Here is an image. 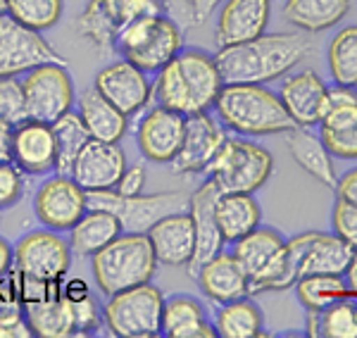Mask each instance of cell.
<instances>
[{"label": "cell", "instance_id": "cell-6", "mask_svg": "<svg viewBox=\"0 0 357 338\" xmlns=\"http://www.w3.org/2000/svg\"><path fill=\"white\" fill-rule=\"evenodd\" d=\"M165 298L155 286L138 284L107 295L102 322L107 331L119 338H153L162 334Z\"/></svg>", "mask_w": 357, "mask_h": 338}, {"label": "cell", "instance_id": "cell-45", "mask_svg": "<svg viewBox=\"0 0 357 338\" xmlns=\"http://www.w3.org/2000/svg\"><path fill=\"white\" fill-rule=\"evenodd\" d=\"M331 224L338 238H343L353 250H357V205L348 200H336L331 215Z\"/></svg>", "mask_w": 357, "mask_h": 338}, {"label": "cell", "instance_id": "cell-10", "mask_svg": "<svg viewBox=\"0 0 357 338\" xmlns=\"http://www.w3.org/2000/svg\"><path fill=\"white\" fill-rule=\"evenodd\" d=\"M33 210L41 224L55 231H69L89 210V200H86V191L72 176L57 174L38 188Z\"/></svg>", "mask_w": 357, "mask_h": 338}, {"label": "cell", "instance_id": "cell-41", "mask_svg": "<svg viewBox=\"0 0 357 338\" xmlns=\"http://www.w3.org/2000/svg\"><path fill=\"white\" fill-rule=\"evenodd\" d=\"M98 3L119 29L134 20H141V17L167 15L165 0H98Z\"/></svg>", "mask_w": 357, "mask_h": 338}, {"label": "cell", "instance_id": "cell-5", "mask_svg": "<svg viewBox=\"0 0 357 338\" xmlns=\"http://www.w3.org/2000/svg\"><path fill=\"white\" fill-rule=\"evenodd\" d=\"M274 158L267 148L243 139H224L207 174L222 193H255L272 176Z\"/></svg>", "mask_w": 357, "mask_h": 338}, {"label": "cell", "instance_id": "cell-27", "mask_svg": "<svg viewBox=\"0 0 357 338\" xmlns=\"http://www.w3.org/2000/svg\"><path fill=\"white\" fill-rule=\"evenodd\" d=\"M79 114H82L91 139L119 143L126 134V114L119 112L110 100H105L96 89H86L79 98Z\"/></svg>", "mask_w": 357, "mask_h": 338}, {"label": "cell", "instance_id": "cell-3", "mask_svg": "<svg viewBox=\"0 0 357 338\" xmlns=\"http://www.w3.org/2000/svg\"><path fill=\"white\" fill-rule=\"evenodd\" d=\"M215 110L224 127L248 136L289 134L298 127L279 95L262 84H224Z\"/></svg>", "mask_w": 357, "mask_h": 338}, {"label": "cell", "instance_id": "cell-46", "mask_svg": "<svg viewBox=\"0 0 357 338\" xmlns=\"http://www.w3.org/2000/svg\"><path fill=\"white\" fill-rule=\"evenodd\" d=\"M69 305H72L74 336H86L98 331V326H100V312H98V302L93 295H86L82 300H69Z\"/></svg>", "mask_w": 357, "mask_h": 338}, {"label": "cell", "instance_id": "cell-7", "mask_svg": "<svg viewBox=\"0 0 357 338\" xmlns=\"http://www.w3.org/2000/svg\"><path fill=\"white\" fill-rule=\"evenodd\" d=\"M86 200H89V208L112 212L126 233H148V229L158 224L162 217L183 212L191 205V196L181 191L122 196L114 188H107V191H86Z\"/></svg>", "mask_w": 357, "mask_h": 338}, {"label": "cell", "instance_id": "cell-57", "mask_svg": "<svg viewBox=\"0 0 357 338\" xmlns=\"http://www.w3.org/2000/svg\"><path fill=\"white\" fill-rule=\"evenodd\" d=\"M355 312H357V302H355Z\"/></svg>", "mask_w": 357, "mask_h": 338}, {"label": "cell", "instance_id": "cell-11", "mask_svg": "<svg viewBox=\"0 0 357 338\" xmlns=\"http://www.w3.org/2000/svg\"><path fill=\"white\" fill-rule=\"evenodd\" d=\"M93 89L126 117L143 110L153 98V84L148 74L129 60H117L102 67L96 74Z\"/></svg>", "mask_w": 357, "mask_h": 338}, {"label": "cell", "instance_id": "cell-8", "mask_svg": "<svg viewBox=\"0 0 357 338\" xmlns=\"http://www.w3.org/2000/svg\"><path fill=\"white\" fill-rule=\"evenodd\" d=\"M26 102V119L53 124L57 117L72 110L74 89L67 65L60 62H45L26 72L22 79Z\"/></svg>", "mask_w": 357, "mask_h": 338}, {"label": "cell", "instance_id": "cell-9", "mask_svg": "<svg viewBox=\"0 0 357 338\" xmlns=\"http://www.w3.org/2000/svg\"><path fill=\"white\" fill-rule=\"evenodd\" d=\"M45 62L67 65L65 57L41 33L22 26L10 15H0V79L26 74Z\"/></svg>", "mask_w": 357, "mask_h": 338}, {"label": "cell", "instance_id": "cell-33", "mask_svg": "<svg viewBox=\"0 0 357 338\" xmlns=\"http://www.w3.org/2000/svg\"><path fill=\"white\" fill-rule=\"evenodd\" d=\"M53 134H55V146H57V174H72L74 160L82 153V148L91 141V134L86 129L84 119L79 112H65L62 117H57L53 124Z\"/></svg>", "mask_w": 357, "mask_h": 338}, {"label": "cell", "instance_id": "cell-29", "mask_svg": "<svg viewBox=\"0 0 357 338\" xmlns=\"http://www.w3.org/2000/svg\"><path fill=\"white\" fill-rule=\"evenodd\" d=\"M284 243L286 240L281 238V233L269 226H255L243 238L234 240V257L248 274V282L255 279L274 260V255L279 253Z\"/></svg>", "mask_w": 357, "mask_h": 338}, {"label": "cell", "instance_id": "cell-31", "mask_svg": "<svg viewBox=\"0 0 357 338\" xmlns=\"http://www.w3.org/2000/svg\"><path fill=\"white\" fill-rule=\"evenodd\" d=\"M262 312L248 295L224 302L215 317V331L222 338H255L262 336Z\"/></svg>", "mask_w": 357, "mask_h": 338}, {"label": "cell", "instance_id": "cell-18", "mask_svg": "<svg viewBox=\"0 0 357 338\" xmlns=\"http://www.w3.org/2000/svg\"><path fill=\"white\" fill-rule=\"evenodd\" d=\"M186 117L169 107H153L138 124V146L153 162H172L183 139Z\"/></svg>", "mask_w": 357, "mask_h": 338}, {"label": "cell", "instance_id": "cell-44", "mask_svg": "<svg viewBox=\"0 0 357 338\" xmlns=\"http://www.w3.org/2000/svg\"><path fill=\"white\" fill-rule=\"evenodd\" d=\"M319 139L333 158L357 160V124L343 129H319Z\"/></svg>", "mask_w": 357, "mask_h": 338}, {"label": "cell", "instance_id": "cell-35", "mask_svg": "<svg viewBox=\"0 0 357 338\" xmlns=\"http://www.w3.org/2000/svg\"><path fill=\"white\" fill-rule=\"evenodd\" d=\"M329 72L341 86H357V24L343 26L329 43Z\"/></svg>", "mask_w": 357, "mask_h": 338}, {"label": "cell", "instance_id": "cell-47", "mask_svg": "<svg viewBox=\"0 0 357 338\" xmlns=\"http://www.w3.org/2000/svg\"><path fill=\"white\" fill-rule=\"evenodd\" d=\"M24 191V171L10 160L0 162V208H10L22 198Z\"/></svg>", "mask_w": 357, "mask_h": 338}, {"label": "cell", "instance_id": "cell-52", "mask_svg": "<svg viewBox=\"0 0 357 338\" xmlns=\"http://www.w3.org/2000/svg\"><path fill=\"white\" fill-rule=\"evenodd\" d=\"M13 124L0 119V162L13 160Z\"/></svg>", "mask_w": 357, "mask_h": 338}, {"label": "cell", "instance_id": "cell-56", "mask_svg": "<svg viewBox=\"0 0 357 338\" xmlns=\"http://www.w3.org/2000/svg\"><path fill=\"white\" fill-rule=\"evenodd\" d=\"M8 13V0H0V15Z\"/></svg>", "mask_w": 357, "mask_h": 338}, {"label": "cell", "instance_id": "cell-54", "mask_svg": "<svg viewBox=\"0 0 357 338\" xmlns=\"http://www.w3.org/2000/svg\"><path fill=\"white\" fill-rule=\"evenodd\" d=\"M345 286H348V293H357V250H353L348 267H345Z\"/></svg>", "mask_w": 357, "mask_h": 338}, {"label": "cell", "instance_id": "cell-21", "mask_svg": "<svg viewBox=\"0 0 357 338\" xmlns=\"http://www.w3.org/2000/svg\"><path fill=\"white\" fill-rule=\"evenodd\" d=\"M317 231H305L301 236L286 240L281 250L274 255V260L257 274L255 279L248 282V295L262 293V291H286L301 279V267L307 253L310 243H312Z\"/></svg>", "mask_w": 357, "mask_h": 338}, {"label": "cell", "instance_id": "cell-30", "mask_svg": "<svg viewBox=\"0 0 357 338\" xmlns=\"http://www.w3.org/2000/svg\"><path fill=\"white\" fill-rule=\"evenodd\" d=\"M353 248L338 238L336 233H321L317 231L312 243H310L307 253H305L301 277L307 274H331V277H343L345 267H348Z\"/></svg>", "mask_w": 357, "mask_h": 338}, {"label": "cell", "instance_id": "cell-25", "mask_svg": "<svg viewBox=\"0 0 357 338\" xmlns=\"http://www.w3.org/2000/svg\"><path fill=\"white\" fill-rule=\"evenodd\" d=\"M215 215L224 243H234L260 226V205L252 193H220Z\"/></svg>", "mask_w": 357, "mask_h": 338}, {"label": "cell", "instance_id": "cell-53", "mask_svg": "<svg viewBox=\"0 0 357 338\" xmlns=\"http://www.w3.org/2000/svg\"><path fill=\"white\" fill-rule=\"evenodd\" d=\"M31 336H33V331H31V326L26 324V319L0 324V338H31Z\"/></svg>", "mask_w": 357, "mask_h": 338}, {"label": "cell", "instance_id": "cell-2", "mask_svg": "<svg viewBox=\"0 0 357 338\" xmlns=\"http://www.w3.org/2000/svg\"><path fill=\"white\" fill-rule=\"evenodd\" d=\"M155 74L158 77L153 82V98L158 105L181 112L183 117L215 107L224 86L215 55L198 48L178 50V55Z\"/></svg>", "mask_w": 357, "mask_h": 338}, {"label": "cell", "instance_id": "cell-28", "mask_svg": "<svg viewBox=\"0 0 357 338\" xmlns=\"http://www.w3.org/2000/svg\"><path fill=\"white\" fill-rule=\"evenodd\" d=\"M350 0H286L284 17L307 33H319L343 22Z\"/></svg>", "mask_w": 357, "mask_h": 338}, {"label": "cell", "instance_id": "cell-1", "mask_svg": "<svg viewBox=\"0 0 357 338\" xmlns=\"http://www.w3.org/2000/svg\"><path fill=\"white\" fill-rule=\"evenodd\" d=\"M314 53L305 33H262L250 41L227 45L215 55L224 84H269L286 77Z\"/></svg>", "mask_w": 357, "mask_h": 338}, {"label": "cell", "instance_id": "cell-48", "mask_svg": "<svg viewBox=\"0 0 357 338\" xmlns=\"http://www.w3.org/2000/svg\"><path fill=\"white\" fill-rule=\"evenodd\" d=\"M143 186H146V169L141 164H134V167H126L122 171L114 191L122 196H136V193H143Z\"/></svg>", "mask_w": 357, "mask_h": 338}, {"label": "cell", "instance_id": "cell-20", "mask_svg": "<svg viewBox=\"0 0 357 338\" xmlns=\"http://www.w3.org/2000/svg\"><path fill=\"white\" fill-rule=\"evenodd\" d=\"M279 100L284 102L286 112L298 127H314L321 119L326 98V86L319 79V74L312 70L298 72L286 79L279 89Z\"/></svg>", "mask_w": 357, "mask_h": 338}, {"label": "cell", "instance_id": "cell-16", "mask_svg": "<svg viewBox=\"0 0 357 338\" xmlns=\"http://www.w3.org/2000/svg\"><path fill=\"white\" fill-rule=\"evenodd\" d=\"M220 193L222 191L217 188V183L212 179H207L198 191L191 193L188 212H191L193 226H195V253L191 257V262H188V272H191L193 277L207 260L220 255L224 248V238H222L220 224H217V215H215Z\"/></svg>", "mask_w": 357, "mask_h": 338}, {"label": "cell", "instance_id": "cell-24", "mask_svg": "<svg viewBox=\"0 0 357 338\" xmlns=\"http://www.w3.org/2000/svg\"><path fill=\"white\" fill-rule=\"evenodd\" d=\"M289 151L291 158L298 162V167L307 171L312 179L329 188H336L338 174L333 167V155L326 151L324 141L312 134L307 127H296L289 131Z\"/></svg>", "mask_w": 357, "mask_h": 338}, {"label": "cell", "instance_id": "cell-12", "mask_svg": "<svg viewBox=\"0 0 357 338\" xmlns=\"http://www.w3.org/2000/svg\"><path fill=\"white\" fill-rule=\"evenodd\" d=\"M15 267L38 279H62L69 272V243L53 231H31L13 248Z\"/></svg>", "mask_w": 357, "mask_h": 338}, {"label": "cell", "instance_id": "cell-36", "mask_svg": "<svg viewBox=\"0 0 357 338\" xmlns=\"http://www.w3.org/2000/svg\"><path fill=\"white\" fill-rule=\"evenodd\" d=\"M77 29L84 38H89L93 43L96 50L100 53H110L114 50V41H117L119 26L110 20V15L102 10V5L98 0H89L84 8V13L79 15Z\"/></svg>", "mask_w": 357, "mask_h": 338}, {"label": "cell", "instance_id": "cell-49", "mask_svg": "<svg viewBox=\"0 0 357 338\" xmlns=\"http://www.w3.org/2000/svg\"><path fill=\"white\" fill-rule=\"evenodd\" d=\"M333 191H336V196L341 200H348V203L357 205V169H350L343 176H338Z\"/></svg>", "mask_w": 357, "mask_h": 338}, {"label": "cell", "instance_id": "cell-32", "mask_svg": "<svg viewBox=\"0 0 357 338\" xmlns=\"http://www.w3.org/2000/svg\"><path fill=\"white\" fill-rule=\"evenodd\" d=\"M24 319L31 326L33 336L41 338H67L74 336L72 305L65 298H53L45 302H33L24 307Z\"/></svg>", "mask_w": 357, "mask_h": 338}, {"label": "cell", "instance_id": "cell-13", "mask_svg": "<svg viewBox=\"0 0 357 338\" xmlns=\"http://www.w3.org/2000/svg\"><path fill=\"white\" fill-rule=\"evenodd\" d=\"M224 139H227L224 129L217 127V122L207 112L188 114L181 146H178V153L172 160L174 174H200V171H207Z\"/></svg>", "mask_w": 357, "mask_h": 338}, {"label": "cell", "instance_id": "cell-38", "mask_svg": "<svg viewBox=\"0 0 357 338\" xmlns=\"http://www.w3.org/2000/svg\"><path fill=\"white\" fill-rule=\"evenodd\" d=\"M357 124V91L355 86L336 84L326 89L324 110H321L319 129H343Z\"/></svg>", "mask_w": 357, "mask_h": 338}, {"label": "cell", "instance_id": "cell-19", "mask_svg": "<svg viewBox=\"0 0 357 338\" xmlns=\"http://www.w3.org/2000/svg\"><path fill=\"white\" fill-rule=\"evenodd\" d=\"M158 262L167 267H188L195 253V226L188 210L167 215L148 229Z\"/></svg>", "mask_w": 357, "mask_h": 338}, {"label": "cell", "instance_id": "cell-39", "mask_svg": "<svg viewBox=\"0 0 357 338\" xmlns=\"http://www.w3.org/2000/svg\"><path fill=\"white\" fill-rule=\"evenodd\" d=\"M205 319V307L193 295H172L162 305V334L176 338V334L186 326Z\"/></svg>", "mask_w": 357, "mask_h": 338}, {"label": "cell", "instance_id": "cell-15", "mask_svg": "<svg viewBox=\"0 0 357 338\" xmlns=\"http://www.w3.org/2000/svg\"><path fill=\"white\" fill-rule=\"evenodd\" d=\"M272 0H224L215 26L217 48H227L267 33Z\"/></svg>", "mask_w": 357, "mask_h": 338}, {"label": "cell", "instance_id": "cell-50", "mask_svg": "<svg viewBox=\"0 0 357 338\" xmlns=\"http://www.w3.org/2000/svg\"><path fill=\"white\" fill-rule=\"evenodd\" d=\"M186 3H188V10H191L193 24H205L224 0H186Z\"/></svg>", "mask_w": 357, "mask_h": 338}, {"label": "cell", "instance_id": "cell-51", "mask_svg": "<svg viewBox=\"0 0 357 338\" xmlns=\"http://www.w3.org/2000/svg\"><path fill=\"white\" fill-rule=\"evenodd\" d=\"M60 295L67 298V300H82V298L91 295V289L84 279H67L62 277L60 282Z\"/></svg>", "mask_w": 357, "mask_h": 338}, {"label": "cell", "instance_id": "cell-55", "mask_svg": "<svg viewBox=\"0 0 357 338\" xmlns=\"http://www.w3.org/2000/svg\"><path fill=\"white\" fill-rule=\"evenodd\" d=\"M15 265V257H13V248L5 238H0V274L10 272Z\"/></svg>", "mask_w": 357, "mask_h": 338}, {"label": "cell", "instance_id": "cell-40", "mask_svg": "<svg viewBox=\"0 0 357 338\" xmlns=\"http://www.w3.org/2000/svg\"><path fill=\"white\" fill-rule=\"evenodd\" d=\"M319 338H357L355 302L336 300L319 312Z\"/></svg>", "mask_w": 357, "mask_h": 338}, {"label": "cell", "instance_id": "cell-26", "mask_svg": "<svg viewBox=\"0 0 357 338\" xmlns=\"http://www.w3.org/2000/svg\"><path fill=\"white\" fill-rule=\"evenodd\" d=\"M119 233H122V224L112 212L89 208L82 220L69 229V248L79 255H96Z\"/></svg>", "mask_w": 357, "mask_h": 338}, {"label": "cell", "instance_id": "cell-22", "mask_svg": "<svg viewBox=\"0 0 357 338\" xmlns=\"http://www.w3.org/2000/svg\"><path fill=\"white\" fill-rule=\"evenodd\" d=\"M195 279H198L203 293L220 305L248 295V274L238 265L234 253H220L207 260L195 272Z\"/></svg>", "mask_w": 357, "mask_h": 338}, {"label": "cell", "instance_id": "cell-17", "mask_svg": "<svg viewBox=\"0 0 357 338\" xmlns=\"http://www.w3.org/2000/svg\"><path fill=\"white\" fill-rule=\"evenodd\" d=\"M13 162L24 174H48L57 164L53 127L36 119H24L13 129Z\"/></svg>", "mask_w": 357, "mask_h": 338}, {"label": "cell", "instance_id": "cell-4", "mask_svg": "<svg viewBox=\"0 0 357 338\" xmlns=\"http://www.w3.org/2000/svg\"><path fill=\"white\" fill-rule=\"evenodd\" d=\"M93 277L105 295L148 284L158 272V257L148 233H119L112 243L93 255Z\"/></svg>", "mask_w": 357, "mask_h": 338}, {"label": "cell", "instance_id": "cell-43", "mask_svg": "<svg viewBox=\"0 0 357 338\" xmlns=\"http://www.w3.org/2000/svg\"><path fill=\"white\" fill-rule=\"evenodd\" d=\"M24 319V302L17 284V269L0 274V324Z\"/></svg>", "mask_w": 357, "mask_h": 338}, {"label": "cell", "instance_id": "cell-42", "mask_svg": "<svg viewBox=\"0 0 357 338\" xmlns=\"http://www.w3.org/2000/svg\"><path fill=\"white\" fill-rule=\"evenodd\" d=\"M0 119L17 127L26 119V102H24V89L22 82L15 77L0 79Z\"/></svg>", "mask_w": 357, "mask_h": 338}, {"label": "cell", "instance_id": "cell-23", "mask_svg": "<svg viewBox=\"0 0 357 338\" xmlns=\"http://www.w3.org/2000/svg\"><path fill=\"white\" fill-rule=\"evenodd\" d=\"M181 45H183V36H181V29L176 26V22H172L167 15H160L155 20L146 41L138 45L136 50H131L129 55H124V60L134 62L138 70L151 74L162 70L172 57H176Z\"/></svg>", "mask_w": 357, "mask_h": 338}, {"label": "cell", "instance_id": "cell-34", "mask_svg": "<svg viewBox=\"0 0 357 338\" xmlns=\"http://www.w3.org/2000/svg\"><path fill=\"white\" fill-rule=\"evenodd\" d=\"M296 293L307 312H321L336 300H343L348 295V286H345L343 277L307 274V277H301L296 282Z\"/></svg>", "mask_w": 357, "mask_h": 338}, {"label": "cell", "instance_id": "cell-14", "mask_svg": "<svg viewBox=\"0 0 357 338\" xmlns=\"http://www.w3.org/2000/svg\"><path fill=\"white\" fill-rule=\"evenodd\" d=\"M126 169V155L119 143L91 139L74 160L72 179L84 191H107L114 188Z\"/></svg>", "mask_w": 357, "mask_h": 338}, {"label": "cell", "instance_id": "cell-37", "mask_svg": "<svg viewBox=\"0 0 357 338\" xmlns=\"http://www.w3.org/2000/svg\"><path fill=\"white\" fill-rule=\"evenodd\" d=\"M31 31H45L62 17V0H8V13Z\"/></svg>", "mask_w": 357, "mask_h": 338}]
</instances>
